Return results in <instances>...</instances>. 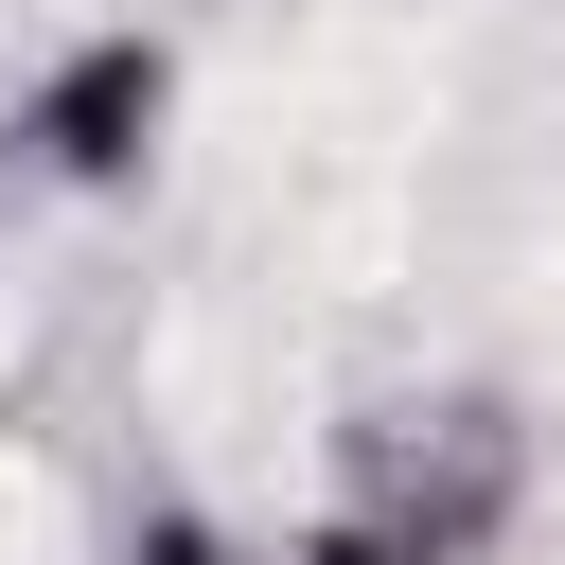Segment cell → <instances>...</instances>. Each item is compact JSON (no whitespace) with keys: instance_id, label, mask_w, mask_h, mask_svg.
<instances>
[{"instance_id":"1","label":"cell","mask_w":565,"mask_h":565,"mask_svg":"<svg viewBox=\"0 0 565 565\" xmlns=\"http://www.w3.org/2000/svg\"><path fill=\"white\" fill-rule=\"evenodd\" d=\"M512 512H530V406L512 388H371L335 424L282 565H494Z\"/></svg>"},{"instance_id":"2","label":"cell","mask_w":565,"mask_h":565,"mask_svg":"<svg viewBox=\"0 0 565 565\" xmlns=\"http://www.w3.org/2000/svg\"><path fill=\"white\" fill-rule=\"evenodd\" d=\"M159 124H177V53H159L141 18H106V35H71V53L18 88V177H53V194H124V177L159 159Z\"/></svg>"},{"instance_id":"3","label":"cell","mask_w":565,"mask_h":565,"mask_svg":"<svg viewBox=\"0 0 565 565\" xmlns=\"http://www.w3.org/2000/svg\"><path fill=\"white\" fill-rule=\"evenodd\" d=\"M124 565H265L247 530H212L194 494H159V512H124Z\"/></svg>"}]
</instances>
